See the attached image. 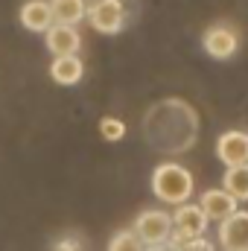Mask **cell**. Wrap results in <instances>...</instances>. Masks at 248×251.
<instances>
[{"label": "cell", "instance_id": "ac0fdd59", "mask_svg": "<svg viewBox=\"0 0 248 251\" xmlns=\"http://www.w3.org/2000/svg\"><path fill=\"white\" fill-rule=\"evenodd\" d=\"M143 251H175V249H173L170 243H161V246H146Z\"/></svg>", "mask_w": 248, "mask_h": 251}, {"label": "cell", "instance_id": "277c9868", "mask_svg": "<svg viewBox=\"0 0 248 251\" xmlns=\"http://www.w3.org/2000/svg\"><path fill=\"white\" fill-rule=\"evenodd\" d=\"M216 243L222 251H248V210L237 207L216 228Z\"/></svg>", "mask_w": 248, "mask_h": 251}, {"label": "cell", "instance_id": "5bb4252c", "mask_svg": "<svg viewBox=\"0 0 248 251\" xmlns=\"http://www.w3.org/2000/svg\"><path fill=\"white\" fill-rule=\"evenodd\" d=\"M146 246L134 237V231L131 228H125V231H117L111 240H108V249L105 251H143Z\"/></svg>", "mask_w": 248, "mask_h": 251}, {"label": "cell", "instance_id": "4fadbf2b", "mask_svg": "<svg viewBox=\"0 0 248 251\" xmlns=\"http://www.w3.org/2000/svg\"><path fill=\"white\" fill-rule=\"evenodd\" d=\"M222 190H225L228 196H234L240 204L248 201V164H243V167H225Z\"/></svg>", "mask_w": 248, "mask_h": 251}, {"label": "cell", "instance_id": "52a82bcc", "mask_svg": "<svg viewBox=\"0 0 248 251\" xmlns=\"http://www.w3.org/2000/svg\"><path fill=\"white\" fill-rule=\"evenodd\" d=\"M196 204L201 207V213L207 216V222H216V225H219V222H225V219L237 210L240 201H237L234 196H228L222 187H207L201 196H198Z\"/></svg>", "mask_w": 248, "mask_h": 251}, {"label": "cell", "instance_id": "30bf717a", "mask_svg": "<svg viewBox=\"0 0 248 251\" xmlns=\"http://www.w3.org/2000/svg\"><path fill=\"white\" fill-rule=\"evenodd\" d=\"M21 18V26L29 29V32H47L53 26V15H50V0H26L18 12Z\"/></svg>", "mask_w": 248, "mask_h": 251}, {"label": "cell", "instance_id": "9c48e42d", "mask_svg": "<svg viewBox=\"0 0 248 251\" xmlns=\"http://www.w3.org/2000/svg\"><path fill=\"white\" fill-rule=\"evenodd\" d=\"M44 41H47V50L53 53V59H59V56H79V47H82L79 29L76 26H64V24H53L44 32Z\"/></svg>", "mask_w": 248, "mask_h": 251}, {"label": "cell", "instance_id": "e0dca14e", "mask_svg": "<svg viewBox=\"0 0 248 251\" xmlns=\"http://www.w3.org/2000/svg\"><path fill=\"white\" fill-rule=\"evenodd\" d=\"M50 251H82V246L73 240V237H62V240H56L53 243V249Z\"/></svg>", "mask_w": 248, "mask_h": 251}, {"label": "cell", "instance_id": "7c38bea8", "mask_svg": "<svg viewBox=\"0 0 248 251\" xmlns=\"http://www.w3.org/2000/svg\"><path fill=\"white\" fill-rule=\"evenodd\" d=\"M85 12H88V3H85V0H50L53 24L76 26L79 21H85Z\"/></svg>", "mask_w": 248, "mask_h": 251}, {"label": "cell", "instance_id": "9a60e30c", "mask_svg": "<svg viewBox=\"0 0 248 251\" xmlns=\"http://www.w3.org/2000/svg\"><path fill=\"white\" fill-rule=\"evenodd\" d=\"M99 134H102L108 143H117V140L125 137V123L117 120V117H102V120H99Z\"/></svg>", "mask_w": 248, "mask_h": 251}, {"label": "cell", "instance_id": "5b68a950", "mask_svg": "<svg viewBox=\"0 0 248 251\" xmlns=\"http://www.w3.org/2000/svg\"><path fill=\"white\" fill-rule=\"evenodd\" d=\"M173 234L175 237H181V240H196V237H204L207 234V216L201 213V207L198 204H193V201H184V204H178L173 213Z\"/></svg>", "mask_w": 248, "mask_h": 251}, {"label": "cell", "instance_id": "3957f363", "mask_svg": "<svg viewBox=\"0 0 248 251\" xmlns=\"http://www.w3.org/2000/svg\"><path fill=\"white\" fill-rule=\"evenodd\" d=\"M85 18L99 35H117L125 26V6L123 0H94L88 3Z\"/></svg>", "mask_w": 248, "mask_h": 251}, {"label": "cell", "instance_id": "8992f818", "mask_svg": "<svg viewBox=\"0 0 248 251\" xmlns=\"http://www.w3.org/2000/svg\"><path fill=\"white\" fill-rule=\"evenodd\" d=\"M201 47H204V53H207L210 59L225 62V59H231V56L240 50V35H237L228 24H216V26L204 29V35H201Z\"/></svg>", "mask_w": 248, "mask_h": 251}, {"label": "cell", "instance_id": "8fae6325", "mask_svg": "<svg viewBox=\"0 0 248 251\" xmlns=\"http://www.w3.org/2000/svg\"><path fill=\"white\" fill-rule=\"evenodd\" d=\"M85 76V64L79 56H59L50 62V79L62 88H70V85H79Z\"/></svg>", "mask_w": 248, "mask_h": 251}, {"label": "cell", "instance_id": "6da1fadb", "mask_svg": "<svg viewBox=\"0 0 248 251\" xmlns=\"http://www.w3.org/2000/svg\"><path fill=\"white\" fill-rule=\"evenodd\" d=\"M149 184H152V193H155L158 201L175 204V207L184 204V201H190V196H193V190H196L193 173L187 170L184 164H178V161H161V164L152 170Z\"/></svg>", "mask_w": 248, "mask_h": 251}, {"label": "cell", "instance_id": "ba28073f", "mask_svg": "<svg viewBox=\"0 0 248 251\" xmlns=\"http://www.w3.org/2000/svg\"><path fill=\"white\" fill-rule=\"evenodd\" d=\"M216 158L225 167L248 164V131H222L216 137Z\"/></svg>", "mask_w": 248, "mask_h": 251}, {"label": "cell", "instance_id": "2e32d148", "mask_svg": "<svg viewBox=\"0 0 248 251\" xmlns=\"http://www.w3.org/2000/svg\"><path fill=\"white\" fill-rule=\"evenodd\" d=\"M178 251H216V246H213L207 237H196V240H187Z\"/></svg>", "mask_w": 248, "mask_h": 251}, {"label": "cell", "instance_id": "7a4b0ae2", "mask_svg": "<svg viewBox=\"0 0 248 251\" xmlns=\"http://www.w3.org/2000/svg\"><path fill=\"white\" fill-rule=\"evenodd\" d=\"M131 231L134 237L143 243V246H161V243H170L173 237V216L161 207H149V210H140L131 222Z\"/></svg>", "mask_w": 248, "mask_h": 251}]
</instances>
